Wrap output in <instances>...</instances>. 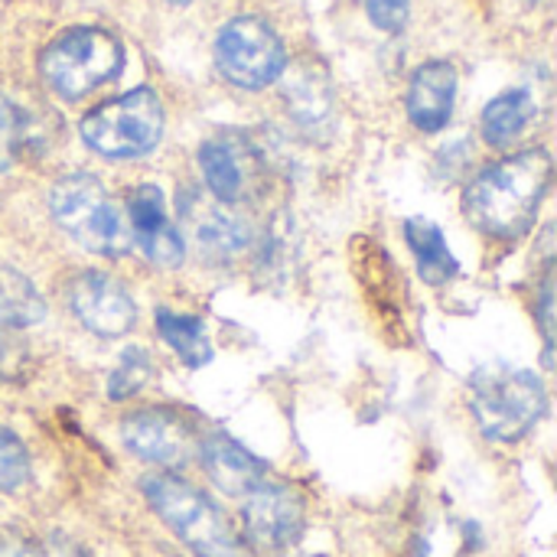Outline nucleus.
<instances>
[{"label": "nucleus", "mask_w": 557, "mask_h": 557, "mask_svg": "<svg viewBox=\"0 0 557 557\" xmlns=\"http://www.w3.org/2000/svg\"><path fill=\"white\" fill-rule=\"evenodd\" d=\"M552 186V157L525 150L486 166L463 193L467 219L493 238H522Z\"/></svg>", "instance_id": "1"}, {"label": "nucleus", "mask_w": 557, "mask_h": 557, "mask_svg": "<svg viewBox=\"0 0 557 557\" xmlns=\"http://www.w3.org/2000/svg\"><path fill=\"white\" fill-rule=\"evenodd\" d=\"M140 490L153 512L196 557H251L228 519L202 490L173 473H150L140 480Z\"/></svg>", "instance_id": "2"}, {"label": "nucleus", "mask_w": 557, "mask_h": 557, "mask_svg": "<svg viewBox=\"0 0 557 557\" xmlns=\"http://www.w3.org/2000/svg\"><path fill=\"white\" fill-rule=\"evenodd\" d=\"M548 395L535 372L516 366H483L470 379V411L476 428L499 444L522 441L545 414Z\"/></svg>", "instance_id": "3"}, {"label": "nucleus", "mask_w": 557, "mask_h": 557, "mask_svg": "<svg viewBox=\"0 0 557 557\" xmlns=\"http://www.w3.org/2000/svg\"><path fill=\"white\" fill-rule=\"evenodd\" d=\"M52 219L82 248L98 255H124L131 248V225L104 186L88 173L62 176L49 193Z\"/></svg>", "instance_id": "4"}, {"label": "nucleus", "mask_w": 557, "mask_h": 557, "mask_svg": "<svg viewBox=\"0 0 557 557\" xmlns=\"http://www.w3.org/2000/svg\"><path fill=\"white\" fill-rule=\"evenodd\" d=\"M121 65L124 46L114 33L101 26H75L55 36L39 59L46 85L69 101H78L98 85L111 82L121 72Z\"/></svg>", "instance_id": "5"}, {"label": "nucleus", "mask_w": 557, "mask_h": 557, "mask_svg": "<svg viewBox=\"0 0 557 557\" xmlns=\"http://www.w3.org/2000/svg\"><path fill=\"white\" fill-rule=\"evenodd\" d=\"M163 137V104L150 88H134L114 101H104L82 121V140L108 157L131 160L150 153Z\"/></svg>", "instance_id": "6"}, {"label": "nucleus", "mask_w": 557, "mask_h": 557, "mask_svg": "<svg viewBox=\"0 0 557 557\" xmlns=\"http://www.w3.org/2000/svg\"><path fill=\"white\" fill-rule=\"evenodd\" d=\"M215 65L232 85L258 91L281 78L287 55L281 36L264 20L235 16L215 36Z\"/></svg>", "instance_id": "7"}, {"label": "nucleus", "mask_w": 557, "mask_h": 557, "mask_svg": "<svg viewBox=\"0 0 557 557\" xmlns=\"http://www.w3.org/2000/svg\"><path fill=\"white\" fill-rule=\"evenodd\" d=\"M199 166L206 189L222 206L248 202L264 186V160L258 147L235 131H222L199 147Z\"/></svg>", "instance_id": "8"}, {"label": "nucleus", "mask_w": 557, "mask_h": 557, "mask_svg": "<svg viewBox=\"0 0 557 557\" xmlns=\"http://www.w3.org/2000/svg\"><path fill=\"white\" fill-rule=\"evenodd\" d=\"M242 525L251 548L277 555L290 548L304 532V503L284 483H258L248 496H242Z\"/></svg>", "instance_id": "9"}, {"label": "nucleus", "mask_w": 557, "mask_h": 557, "mask_svg": "<svg viewBox=\"0 0 557 557\" xmlns=\"http://www.w3.org/2000/svg\"><path fill=\"white\" fill-rule=\"evenodd\" d=\"M69 304H72L75 320L104 339L124 336L137 320V307L131 294L124 290V284L101 271L78 274L69 287Z\"/></svg>", "instance_id": "10"}, {"label": "nucleus", "mask_w": 557, "mask_h": 557, "mask_svg": "<svg viewBox=\"0 0 557 557\" xmlns=\"http://www.w3.org/2000/svg\"><path fill=\"white\" fill-rule=\"evenodd\" d=\"M121 441L134 457L157 463V467H166V470L189 463L193 447H196L186 421L176 418L173 411H160V408L134 411L131 418H124Z\"/></svg>", "instance_id": "11"}, {"label": "nucleus", "mask_w": 557, "mask_h": 557, "mask_svg": "<svg viewBox=\"0 0 557 557\" xmlns=\"http://www.w3.org/2000/svg\"><path fill=\"white\" fill-rule=\"evenodd\" d=\"M46 304L36 287L13 268L0 264V379H10L16 366L26 362L20 333L42 323Z\"/></svg>", "instance_id": "12"}, {"label": "nucleus", "mask_w": 557, "mask_h": 557, "mask_svg": "<svg viewBox=\"0 0 557 557\" xmlns=\"http://www.w3.org/2000/svg\"><path fill=\"white\" fill-rule=\"evenodd\" d=\"M127 215H131V235H137L144 255L153 264L163 268H176L186 255L183 238L176 235V228L166 219V199L157 186L144 183L131 193L127 202Z\"/></svg>", "instance_id": "13"}, {"label": "nucleus", "mask_w": 557, "mask_h": 557, "mask_svg": "<svg viewBox=\"0 0 557 557\" xmlns=\"http://www.w3.org/2000/svg\"><path fill=\"white\" fill-rule=\"evenodd\" d=\"M457 101V69L444 59L424 62L408 85V117L414 127L434 134L447 127Z\"/></svg>", "instance_id": "14"}, {"label": "nucleus", "mask_w": 557, "mask_h": 557, "mask_svg": "<svg viewBox=\"0 0 557 557\" xmlns=\"http://www.w3.org/2000/svg\"><path fill=\"white\" fill-rule=\"evenodd\" d=\"M202 467L209 473V480L225 493V496H248L258 483L268 480L264 463L248 454L238 441H232L228 434H212L202 441L199 447Z\"/></svg>", "instance_id": "15"}, {"label": "nucleus", "mask_w": 557, "mask_h": 557, "mask_svg": "<svg viewBox=\"0 0 557 557\" xmlns=\"http://www.w3.org/2000/svg\"><path fill=\"white\" fill-rule=\"evenodd\" d=\"M186 222L193 225V235H196L199 248L215 261L219 258H238L251 245L248 225L215 199L193 196V206L186 209Z\"/></svg>", "instance_id": "16"}, {"label": "nucleus", "mask_w": 557, "mask_h": 557, "mask_svg": "<svg viewBox=\"0 0 557 557\" xmlns=\"http://www.w3.org/2000/svg\"><path fill=\"white\" fill-rule=\"evenodd\" d=\"M284 95H287L294 121L310 131H320L333 114V91H330L326 72L317 65H307V62L294 65L284 82Z\"/></svg>", "instance_id": "17"}, {"label": "nucleus", "mask_w": 557, "mask_h": 557, "mask_svg": "<svg viewBox=\"0 0 557 557\" xmlns=\"http://www.w3.org/2000/svg\"><path fill=\"white\" fill-rule=\"evenodd\" d=\"M405 238H408V248L414 251L418 258V271L421 277L431 284V287H444L457 277L460 264L454 258V251L447 248L444 242V232L431 222V219H408L405 222Z\"/></svg>", "instance_id": "18"}, {"label": "nucleus", "mask_w": 557, "mask_h": 557, "mask_svg": "<svg viewBox=\"0 0 557 557\" xmlns=\"http://www.w3.org/2000/svg\"><path fill=\"white\" fill-rule=\"evenodd\" d=\"M532 117H535V98H532V91H525V88L503 91L483 111V137L493 147H506V144H512L529 127Z\"/></svg>", "instance_id": "19"}, {"label": "nucleus", "mask_w": 557, "mask_h": 557, "mask_svg": "<svg viewBox=\"0 0 557 557\" xmlns=\"http://www.w3.org/2000/svg\"><path fill=\"white\" fill-rule=\"evenodd\" d=\"M157 330L189 369H202L206 362H212V343L206 336L202 320L173 310H157Z\"/></svg>", "instance_id": "20"}, {"label": "nucleus", "mask_w": 557, "mask_h": 557, "mask_svg": "<svg viewBox=\"0 0 557 557\" xmlns=\"http://www.w3.org/2000/svg\"><path fill=\"white\" fill-rule=\"evenodd\" d=\"M150 375H153L150 356L144 349H137V346L134 349H124V356L117 359V366H114V372L108 379V395L114 401L131 398V395H137L150 382Z\"/></svg>", "instance_id": "21"}, {"label": "nucleus", "mask_w": 557, "mask_h": 557, "mask_svg": "<svg viewBox=\"0 0 557 557\" xmlns=\"http://www.w3.org/2000/svg\"><path fill=\"white\" fill-rule=\"evenodd\" d=\"M29 480V454L16 434L0 428V493H13Z\"/></svg>", "instance_id": "22"}, {"label": "nucleus", "mask_w": 557, "mask_h": 557, "mask_svg": "<svg viewBox=\"0 0 557 557\" xmlns=\"http://www.w3.org/2000/svg\"><path fill=\"white\" fill-rule=\"evenodd\" d=\"M23 144V121L16 108L0 95V170H7Z\"/></svg>", "instance_id": "23"}, {"label": "nucleus", "mask_w": 557, "mask_h": 557, "mask_svg": "<svg viewBox=\"0 0 557 557\" xmlns=\"http://www.w3.org/2000/svg\"><path fill=\"white\" fill-rule=\"evenodd\" d=\"M408 7H411V0H366L369 20H372L379 29H385V33L405 29V23H408Z\"/></svg>", "instance_id": "24"}, {"label": "nucleus", "mask_w": 557, "mask_h": 557, "mask_svg": "<svg viewBox=\"0 0 557 557\" xmlns=\"http://www.w3.org/2000/svg\"><path fill=\"white\" fill-rule=\"evenodd\" d=\"M539 323H542V333H545V339H548V346H552V343H555V281H552V274H548L545 284H542Z\"/></svg>", "instance_id": "25"}, {"label": "nucleus", "mask_w": 557, "mask_h": 557, "mask_svg": "<svg viewBox=\"0 0 557 557\" xmlns=\"http://www.w3.org/2000/svg\"><path fill=\"white\" fill-rule=\"evenodd\" d=\"M0 557H42V555H39V548H36L33 542H26L23 535L7 532V535H0Z\"/></svg>", "instance_id": "26"}, {"label": "nucleus", "mask_w": 557, "mask_h": 557, "mask_svg": "<svg viewBox=\"0 0 557 557\" xmlns=\"http://www.w3.org/2000/svg\"><path fill=\"white\" fill-rule=\"evenodd\" d=\"M166 3H173V7H186V3H193V0H166Z\"/></svg>", "instance_id": "27"}]
</instances>
